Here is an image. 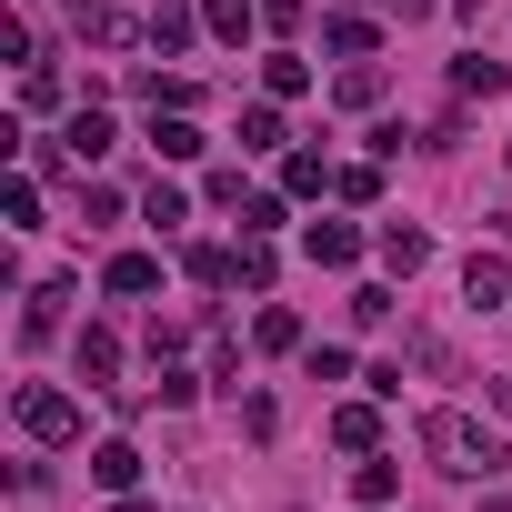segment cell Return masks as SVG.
<instances>
[{"mask_svg": "<svg viewBox=\"0 0 512 512\" xmlns=\"http://www.w3.org/2000/svg\"><path fill=\"white\" fill-rule=\"evenodd\" d=\"M422 452H432V472H452V482L502 472V452H492V432H482L472 412H422Z\"/></svg>", "mask_w": 512, "mask_h": 512, "instance_id": "6da1fadb", "label": "cell"}, {"mask_svg": "<svg viewBox=\"0 0 512 512\" xmlns=\"http://www.w3.org/2000/svg\"><path fill=\"white\" fill-rule=\"evenodd\" d=\"M21 432L61 452V442H81V402H71V392H51V382H31V392H21Z\"/></svg>", "mask_w": 512, "mask_h": 512, "instance_id": "7a4b0ae2", "label": "cell"}, {"mask_svg": "<svg viewBox=\"0 0 512 512\" xmlns=\"http://www.w3.org/2000/svg\"><path fill=\"white\" fill-rule=\"evenodd\" d=\"M101 292H111V302H151V292H161V251H111V262H101Z\"/></svg>", "mask_w": 512, "mask_h": 512, "instance_id": "3957f363", "label": "cell"}, {"mask_svg": "<svg viewBox=\"0 0 512 512\" xmlns=\"http://www.w3.org/2000/svg\"><path fill=\"white\" fill-rule=\"evenodd\" d=\"M71 31H81L91 51H121V41H141V21L121 11V0H71Z\"/></svg>", "mask_w": 512, "mask_h": 512, "instance_id": "277c9868", "label": "cell"}, {"mask_svg": "<svg viewBox=\"0 0 512 512\" xmlns=\"http://www.w3.org/2000/svg\"><path fill=\"white\" fill-rule=\"evenodd\" d=\"M181 272H191L201 292H241V241H191Z\"/></svg>", "mask_w": 512, "mask_h": 512, "instance_id": "5b68a950", "label": "cell"}, {"mask_svg": "<svg viewBox=\"0 0 512 512\" xmlns=\"http://www.w3.org/2000/svg\"><path fill=\"white\" fill-rule=\"evenodd\" d=\"M141 41H151V51H161V61H181V51H191V41H201V11H191V0H161V11H151V21H141Z\"/></svg>", "mask_w": 512, "mask_h": 512, "instance_id": "8992f818", "label": "cell"}, {"mask_svg": "<svg viewBox=\"0 0 512 512\" xmlns=\"http://www.w3.org/2000/svg\"><path fill=\"white\" fill-rule=\"evenodd\" d=\"M302 251H312V272H352V262H362V231H352V221H312Z\"/></svg>", "mask_w": 512, "mask_h": 512, "instance_id": "52a82bcc", "label": "cell"}, {"mask_svg": "<svg viewBox=\"0 0 512 512\" xmlns=\"http://www.w3.org/2000/svg\"><path fill=\"white\" fill-rule=\"evenodd\" d=\"M81 382H91V392L121 382V332H111V322H81Z\"/></svg>", "mask_w": 512, "mask_h": 512, "instance_id": "ba28073f", "label": "cell"}, {"mask_svg": "<svg viewBox=\"0 0 512 512\" xmlns=\"http://www.w3.org/2000/svg\"><path fill=\"white\" fill-rule=\"evenodd\" d=\"M462 302H512V262H502V251H472V262H462Z\"/></svg>", "mask_w": 512, "mask_h": 512, "instance_id": "9c48e42d", "label": "cell"}, {"mask_svg": "<svg viewBox=\"0 0 512 512\" xmlns=\"http://www.w3.org/2000/svg\"><path fill=\"white\" fill-rule=\"evenodd\" d=\"M322 41H332L342 61H372V51H382V21H362V11H332V21H322Z\"/></svg>", "mask_w": 512, "mask_h": 512, "instance_id": "30bf717a", "label": "cell"}, {"mask_svg": "<svg viewBox=\"0 0 512 512\" xmlns=\"http://www.w3.org/2000/svg\"><path fill=\"white\" fill-rule=\"evenodd\" d=\"M61 141H71V161H101V151H111V141H121V131H111V111H101V101H81V111H71V131H61Z\"/></svg>", "mask_w": 512, "mask_h": 512, "instance_id": "8fae6325", "label": "cell"}, {"mask_svg": "<svg viewBox=\"0 0 512 512\" xmlns=\"http://www.w3.org/2000/svg\"><path fill=\"white\" fill-rule=\"evenodd\" d=\"M61 302H71V272H51V282L31 292V312H21V342H51V332H61Z\"/></svg>", "mask_w": 512, "mask_h": 512, "instance_id": "7c38bea8", "label": "cell"}, {"mask_svg": "<svg viewBox=\"0 0 512 512\" xmlns=\"http://www.w3.org/2000/svg\"><path fill=\"white\" fill-rule=\"evenodd\" d=\"M332 442L342 452H382V412L372 402H332Z\"/></svg>", "mask_w": 512, "mask_h": 512, "instance_id": "4fadbf2b", "label": "cell"}, {"mask_svg": "<svg viewBox=\"0 0 512 512\" xmlns=\"http://www.w3.org/2000/svg\"><path fill=\"white\" fill-rule=\"evenodd\" d=\"M392 492H402V462L362 452V472H352V502H362V512H392Z\"/></svg>", "mask_w": 512, "mask_h": 512, "instance_id": "5bb4252c", "label": "cell"}, {"mask_svg": "<svg viewBox=\"0 0 512 512\" xmlns=\"http://www.w3.org/2000/svg\"><path fill=\"white\" fill-rule=\"evenodd\" d=\"M201 31L211 41H251L262 31V0H201Z\"/></svg>", "mask_w": 512, "mask_h": 512, "instance_id": "9a60e30c", "label": "cell"}, {"mask_svg": "<svg viewBox=\"0 0 512 512\" xmlns=\"http://www.w3.org/2000/svg\"><path fill=\"white\" fill-rule=\"evenodd\" d=\"M151 151H161V161H201V131H191V111H151Z\"/></svg>", "mask_w": 512, "mask_h": 512, "instance_id": "2e32d148", "label": "cell"}, {"mask_svg": "<svg viewBox=\"0 0 512 512\" xmlns=\"http://www.w3.org/2000/svg\"><path fill=\"white\" fill-rule=\"evenodd\" d=\"M282 191H292V201H322V191H332V161H322V151H282Z\"/></svg>", "mask_w": 512, "mask_h": 512, "instance_id": "e0dca14e", "label": "cell"}, {"mask_svg": "<svg viewBox=\"0 0 512 512\" xmlns=\"http://www.w3.org/2000/svg\"><path fill=\"white\" fill-rule=\"evenodd\" d=\"M91 482H101V492H141V452H131V442H101V452H91Z\"/></svg>", "mask_w": 512, "mask_h": 512, "instance_id": "ac0fdd59", "label": "cell"}, {"mask_svg": "<svg viewBox=\"0 0 512 512\" xmlns=\"http://www.w3.org/2000/svg\"><path fill=\"white\" fill-rule=\"evenodd\" d=\"M372 251H382V262H392L402 282H412V272L432 262V241H422V231H402V221H382V241H372Z\"/></svg>", "mask_w": 512, "mask_h": 512, "instance_id": "d6986e66", "label": "cell"}, {"mask_svg": "<svg viewBox=\"0 0 512 512\" xmlns=\"http://www.w3.org/2000/svg\"><path fill=\"white\" fill-rule=\"evenodd\" d=\"M251 342H262V352H302V312L262 302V312H251Z\"/></svg>", "mask_w": 512, "mask_h": 512, "instance_id": "ffe728a7", "label": "cell"}, {"mask_svg": "<svg viewBox=\"0 0 512 512\" xmlns=\"http://www.w3.org/2000/svg\"><path fill=\"white\" fill-rule=\"evenodd\" d=\"M262 91H272V101H302V91H312V61H302V51H272V61H262Z\"/></svg>", "mask_w": 512, "mask_h": 512, "instance_id": "44dd1931", "label": "cell"}, {"mask_svg": "<svg viewBox=\"0 0 512 512\" xmlns=\"http://www.w3.org/2000/svg\"><path fill=\"white\" fill-rule=\"evenodd\" d=\"M452 91H462V101H492V91H512V71L472 51V61H452Z\"/></svg>", "mask_w": 512, "mask_h": 512, "instance_id": "7402d4cb", "label": "cell"}, {"mask_svg": "<svg viewBox=\"0 0 512 512\" xmlns=\"http://www.w3.org/2000/svg\"><path fill=\"white\" fill-rule=\"evenodd\" d=\"M141 221H151V231H181V221H191V191H181V181H151V191H141Z\"/></svg>", "mask_w": 512, "mask_h": 512, "instance_id": "603a6c76", "label": "cell"}, {"mask_svg": "<svg viewBox=\"0 0 512 512\" xmlns=\"http://www.w3.org/2000/svg\"><path fill=\"white\" fill-rule=\"evenodd\" d=\"M292 131H282V101H251L241 111V151H282Z\"/></svg>", "mask_w": 512, "mask_h": 512, "instance_id": "cb8c5ba5", "label": "cell"}, {"mask_svg": "<svg viewBox=\"0 0 512 512\" xmlns=\"http://www.w3.org/2000/svg\"><path fill=\"white\" fill-rule=\"evenodd\" d=\"M141 101H151V111H191L201 81H181V71H141Z\"/></svg>", "mask_w": 512, "mask_h": 512, "instance_id": "d4e9b609", "label": "cell"}, {"mask_svg": "<svg viewBox=\"0 0 512 512\" xmlns=\"http://www.w3.org/2000/svg\"><path fill=\"white\" fill-rule=\"evenodd\" d=\"M282 201H292V191H241V231L272 241V231H282Z\"/></svg>", "mask_w": 512, "mask_h": 512, "instance_id": "484cf974", "label": "cell"}, {"mask_svg": "<svg viewBox=\"0 0 512 512\" xmlns=\"http://www.w3.org/2000/svg\"><path fill=\"white\" fill-rule=\"evenodd\" d=\"M332 101H342V111H372V101H382V71H372V61H352V71L332 81Z\"/></svg>", "mask_w": 512, "mask_h": 512, "instance_id": "4316f807", "label": "cell"}, {"mask_svg": "<svg viewBox=\"0 0 512 512\" xmlns=\"http://www.w3.org/2000/svg\"><path fill=\"white\" fill-rule=\"evenodd\" d=\"M272 272H282V262H272V241H251V231H241V292H272Z\"/></svg>", "mask_w": 512, "mask_h": 512, "instance_id": "83f0119b", "label": "cell"}, {"mask_svg": "<svg viewBox=\"0 0 512 512\" xmlns=\"http://www.w3.org/2000/svg\"><path fill=\"white\" fill-rule=\"evenodd\" d=\"M332 191H342V201H382V171H372V161H342Z\"/></svg>", "mask_w": 512, "mask_h": 512, "instance_id": "f1b7e54d", "label": "cell"}, {"mask_svg": "<svg viewBox=\"0 0 512 512\" xmlns=\"http://www.w3.org/2000/svg\"><path fill=\"white\" fill-rule=\"evenodd\" d=\"M11 231H41V171L11 181Z\"/></svg>", "mask_w": 512, "mask_h": 512, "instance_id": "f546056e", "label": "cell"}, {"mask_svg": "<svg viewBox=\"0 0 512 512\" xmlns=\"http://www.w3.org/2000/svg\"><path fill=\"white\" fill-rule=\"evenodd\" d=\"M21 101H31V111H51V101H61V81H51V61H31V71H21Z\"/></svg>", "mask_w": 512, "mask_h": 512, "instance_id": "4dcf8cb0", "label": "cell"}, {"mask_svg": "<svg viewBox=\"0 0 512 512\" xmlns=\"http://www.w3.org/2000/svg\"><path fill=\"white\" fill-rule=\"evenodd\" d=\"M81 221L101 231V221H121V191H101V181H81Z\"/></svg>", "mask_w": 512, "mask_h": 512, "instance_id": "1f68e13d", "label": "cell"}, {"mask_svg": "<svg viewBox=\"0 0 512 512\" xmlns=\"http://www.w3.org/2000/svg\"><path fill=\"white\" fill-rule=\"evenodd\" d=\"M312 382H352V352L342 342H312Z\"/></svg>", "mask_w": 512, "mask_h": 512, "instance_id": "d6a6232c", "label": "cell"}, {"mask_svg": "<svg viewBox=\"0 0 512 512\" xmlns=\"http://www.w3.org/2000/svg\"><path fill=\"white\" fill-rule=\"evenodd\" d=\"M111 512H161V502H141V492H111Z\"/></svg>", "mask_w": 512, "mask_h": 512, "instance_id": "836d02e7", "label": "cell"}, {"mask_svg": "<svg viewBox=\"0 0 512 512\" xmlns=\"http://www.w3.org/2000/svg\"><path fill=\"white\" fill-rule=\"evenodd\" d=\"M382 11H402V21H412V11H422V0H382Z\"/></svg>", "mask_w": 512, "mask_h": 512, "instance_id": "e575fe53", "label": "cell"}]
</instances>
